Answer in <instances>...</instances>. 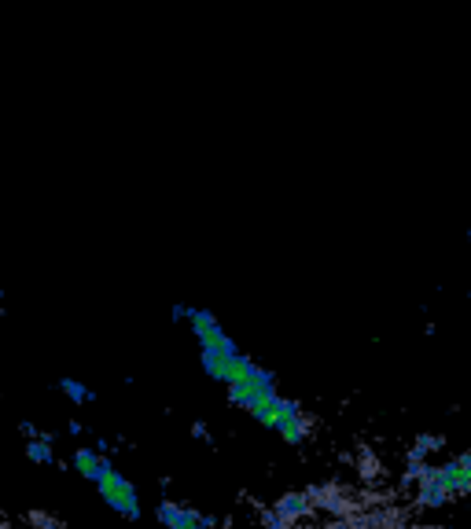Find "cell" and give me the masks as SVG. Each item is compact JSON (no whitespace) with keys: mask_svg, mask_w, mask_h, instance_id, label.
Returning <instances> with one entry per match:
<instances>
[{"mask_svg":"<svg viewBox=\"0 0 471 529\" xmlns=\"http://www.w3.org/2000/svg\"><path fill=\"white\" fill-rule=\"evenodd\" d=\"M96 482H100V493H104L107 504L118 507V511H126V515H137V493H133L115 471H104Z\"/></svg>","mask_w":471,"mask_h":529,"instance_id":"obj_1","label":"cell"},{"mask_svg":"<svg viewBox=\"0 0 471 529\" xmlns=\"http://www.w3.org/2000/svg\"><path fill=\"white\" fill-rule=\"evenodd\" d=\"M30 456H34V460H52V452H48V445H45V449H41L37 441H34V445H30Z\"/></svg>","mask_w":471,"mask_h":529,"instance_id":"obj_2","label":"cell"}]
</instances>
